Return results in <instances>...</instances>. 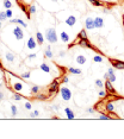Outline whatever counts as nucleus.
Segmentation results:
<instances>
[{
	"mask_svg": "<svg viewBox=\"0 0 124 139\" xmlns=\"http://www.w3.org/2000/svg\"><path fill=\"white\" fill-rule=\"evenodd\" d=\"M31 107H32V106H31L30 102H26V104H25V108H26V109H31Z\"/></svg>",
	"mask_w": 124,
	"mask_h": 139,
	"instance_id": "nucleus-41",
	"label": "nucleus"
},
{
	"mask_svg": "<svg viewBox=\"0 0 124 139\" xmlns=\"http://www.w3.org/2000/svg\"><path fill=\"white\" fill-rule=\"evenodd\" d=\"M59 81L57 80H55L50 86H49V89H48V93H49V95H53V94H55L56 92H57V89H59Z\"/></svg>",
	"mask_w": 124,
	"mask_h": 139,
	"instance_id": "nucleus-4",
	"label": "nucleus"
},
{
	"mask_svg": "<svg viewBox=\"0 0 124 139\" xmlns=\"http://www.w3.org/2000/svg\"><path fill=\"white\" fill-rule=\"evenodd\" d=\"M4 99V94L2 93H0V100H2Z\"/></svg>",
	"mask_w": 124,
	"mask_h": 139,
	"instance_id": "nucleus-45",
	"label": "nucleus"
},
{
	"mask_svg": "<svg viewBox=\"0 0 124 139\" xmlns=\"http://www.w3.org/2000/svg\"><path fill=\"white\" fill-rule=\"evenodd\" d=\"M13 35H14V37H16V39H18V40H20V39L24 38V32H23V30H22L19 26H16V28H14V30H13Z\"/></svg>",
	"mask_w": 124,
	"mask_h": 139,
	"instance_id": "nucleus-5",
	"label": "nucleus"
},
{
	"mask_svg": "<svg viewBox=\"0 0 124 139\" xmlns=\"http://www.w3.org/2000/svg\"><path fill=\"white\" fill-rule=\"evenodd\" d=\"M93 61H94L95 63H101V62H103V57L99 56V55H95V56L93 57Z\"/></svg>",
	"mask_w": 124,
	"mask_h": 139,
	"instance_id": "nucleus-25",
	"label": "nucleus"
},
{
	"mask_svg": "<svg viewBox=\"0 0 124 139\" xmlns=\"http://www.w3.org/2000/svg\"><path fill=\"white\" fill-rule=\"evenodd\" d=\"M20 77H22V78H29V77H30V72H29V71H26V72L22 74V75H20Z\"/></svg>",
	"mask_w": 124,
	"mask_h": 139,
	"instance_id": "nucleus-35",
	"label": "nucleus"
},
{
	"mask_svg": "<svg viewBox=\"0 0 124 139\" xmlns=\"http://www.w3.org/2000/svg\"><path fill=\"white\" fill-rule=\"evenodd\" d=\"M36 98H37L38 100H45V99H47V95H45V94H42V93H38Z\"/></svg>",
	"mask_w": 124,
	"mask_h": 139,
	"instance_id": "nucleus-30",
	"label": "nucleus"
},
{
	"mask_svg": "<svg viewBox=\"0 0 124 139\" xmlns=\"http://www.w3.org/2000/svg\"><path fill=\"white\" fill-rule=\"evenodd\" d=\"M53 108H54L55 111H57V109H59V106H57V105H54V106H53Z\"/></svg>",
	"mask_w": 124,
	"mask_h": 139,
	"instance_id": "nucleus-43",
	"label": "nucleus"
},
{
	"mask_svg": "<svg viewBox=\"0 0 124 139\" xmlns=\"http://www.w3.org/2000/svg\"><path fill=\"white\" fill-rule=\"evenodd\" d=\"M38 115H39V112H38V111H35V112L30 113V117H31V118H33V117H38Z\"/></svg>",
	"mask_w": 124,
	"mask_h": 139,
	"instance_id": "nucleus-38",
	"label": "nucleus"
},
{
	"mask_svg": "<svg viewBox=\"0 0 124 139\" xmlns=\"http://www.w3.org/2000/svg\"><path fill=\"white\" fill-rule=\"evenodd\" d=\"M64 23H66L68 26H74L75 23H76V18H75L74 16H69V17H67V19H66Z\"/></svg>",
	"mask_w": 124,
	"mask_h": 139,
	"instance_id": "nucleus-8",
	"label": "nucleus"
},
{
	"mask_svg": "<svg viewBox=\"0 0 124 139\" xmlns=\"http://www.w3.org/2000/svg\"><path fill=\"white\" fill-rule=\"evenodd\" d=\"M60 93H61V96L64 101H69V100L72 99V92H70L69 88L62 87L61 89H60Z\"/></svg>",
	"mask_w": 124,
	"mask_h": 139,
	"instance_id": "nucleus-2",
	"label": "nucleus"
},
{
	"mask_svg": "<svg viewBox=\"0 0 124 139\" xmlns=\"http://www.w3.org/2000/svg\"><path fill=\"white\" fill-rule=\"evenodd\" d=\"M68 71H69L70 74H74V75H80V74H81V70L76 69V68H69Z\"/></svg>",
	"mask_w": 124,
	"mask_h": 139,
	"instance_id": "nucleus-22",
	"label": "nucleus"
},
{
	"mask_svg": "<svg viewBox=\"0 0 124 139\" xmlns=\"http://www.w3.org/2000/svg\"><path fill=\"white\" fill-rule=\"evenodd\" d=\"M113 69L115 68H109L107 70V80H110V82H116V76H115V74H113Z\"/></svg>",
	"mask_w": 124,
	"mask_h": 139,
	"instance_id": "nucleus-7",
	"label": "nucleus"
},
{
	"mask_svg": "<svg viewBox=\"0 0 124 139\" xmlns=\"http://www.w3.org/2000/svg\"><path fill=\"white\" fill-rule=\"evenodd\" d=\"M64 113H66V115H67V118L68 119H74L75 118V115H74V112L70 109V108H64Z\"/></svg>",
	"mask_w": 124,
	"mask_h": 139,
	"instance_id": "nucleus-14",
	"label": "nucleus"
},
{
	"mask_svg": "<svg viewBox=\"0 0 124 139\" xmlns=\"http://www.w3.org/2000/svg\"><path fill=\"white\" fill-rule=\"evenodd\" d=\"M62 1H63V0H62Z\"/></svg>",
	"mask_w": 124,
	"mask_h": 139,
	"instance_id": "nucleus-49",
	"label": "nucleus"
},
{
	"mask_svg": "<svg viewBox=\"0 0 124 139\" xmlns=\"http://www.w3.org/2000/svg\"><path fill=\"white\" fill-rule=\"evenodd\" d=\"M36 46H37V40H35L33 37H30L29 40H28V48H29L30 50H33Z\"/></svg>",
	"mask_w": 124,
	"mask_h": 139,
	"instance_id": "nucleus-11",
	"label": "nucleus"
},
{
	"mask_svg": "<svg viewBox=\"0 0 124 139\" xmlns=\"http://www.w3.org/2000/svg\"><path fill=\"white\" fill-rule=\"evenodd\" d=\"M59 56H60V57H64V56H66V52H64V51H60Z\"/></svg>",
	"mask_w": 124,
	"mask_h": 139,
	"instance_id": "nucleus-42",
	"label": "nucleus"
},
{
	"mask_svg": "<svg viewBox=\"0 0 124 139\" xmlns=\"http://www.w3.org/2000/svg\"><path fill=\"white\" fill-rule=\"evenodd\" d=\"M123 25H124V16H123Z\"/></svg>",
	"mask_w": 124,
	"mask_h": 139,
	"instance_id": "nucleus-47",
	"label": "nucleus"
},
{
	"mask_svg": "<svg viewBox=\"0 0 124 139\" xmlns=\"http://www.w3.org/2000/svg\"><path fill=\"white\" fill-rule=\"evenodd\" d=\"M39 89H41V88H39L38 86H33V87L31 88V93H32V94H38Z\"/></svg>",
	"mask_w": 124,
	"mask_h": 139,
	"instance_id": "nucleus-27",
	"label": "nucleus"
},
{
	"mask_svg": "<svg viewBox=\"0 0 124 139\" xmlns=\"http://www.w3.org/2000/svg\"><path fill=\"white\" fill-rule=\"evenodd\" d=\"M94 25H95V28H98V29L103 28V26H104V20H103V18H101V17H95V18H94Z\"/></svg>",
	"mask_w": 124,
	"mask_h": 139,
	"instance_id": "nucleus-10",
	"label": "nucleus"
},
{
	"mask_svg": "<svg viewBox=\"0 0 124 139\" xmlns=\"http://www.w3.org/2000/svg\"><path fill=\"white\" fill-rule=\"evenodd\" d=\"M6 16H7V18H11V17L13 16V13H12V11H11V8H8V10H6Z\"/></svg>",
	"mask_w": 124,
	"mask_h": 139,
	"instance_id": "nucleus-36",
	"label": "nucleus"
},
{
	"mask_svg": "<svg viewBox=\"0 0 124 139\" xmlns=\"http://www.w3.org/2000/svg\"><path fill=\"white\" fill-rule=\"evenodd\" d=\"M110 118H111L110 115H105V114H100V115H99V119H100V120H109Z\"/></svg>",
	"mask_w": 124,
	"mask_h": 139,
	"instance_id": "nucleus-32",
	"label": "nucleus"
},
{
	"mask_svg": "<svg viewBox=\"0 0 124 139\" xmlns=\"http://www.w3.org/2000/svg\"><path fill=\"white\" fill-rule=\"evenodd\" d=\"M39 69L43 70V71H45V72H50V68H49V66L47 64V63H42L41 66H39Z\"/></svg>",
	"mask_w": 124,
	"mask_h": 139,
	"instance_id": "nucleus-19",
	"label": "nucleus"
},
{
	"mask_svg": "<svg viewBox=\"0 0 124 139\" xmlns=\"http://www.w3.org/2000/svg\"><path fill=\"white\" fill-rule=\"evenodd\" d=\"M68 81H69V77H68V76H64V77H63V80H62V82H63V83H67Z\"/></svg>",
	"mask_w": 124,
	"mask_h": 139,
	"instance_id": "nucleus-40",
	"label": "nucleus"
},
{
	"mask_svg": "<svg viewBox=\"0 0 124 139\" xmlns=\"http://www.w3.org/2000/svg\"><path fill=\"white\" fill-rule=\"evenodd\" d=\"M60 38H61L62 42H64V43H68V42H69V36H68L67 32H64V31H62V32H61Z\"/></svg>",
	"mask_w": 124,
	"mask_h": 139,
	"instance_id": "nucleus-16",
	"label": "nucleus"
},
{
	"mask_svg": "<svg viewBox=\"0 0 124 139\" xmlns=\"http://www.w3.org/2000/svg\"><path fill=\"white\" fill-rule=\"evenodd\" d=\"M4 6L8 10V8H11V7H12V4H11V1H10V0H4Z\"/></svg>",
	"mask_w": 124,
	"mask_h": 139,
	"instance_id": "nucleus-29",
	"label": "nucleus"
},
{
	"mask_svg": "<svg viewBox=\"0 0 124 139\" xmlns=\"http://www.w3.org/2000/svg\"><path fill=\"white\" fill-rule=\"evenodd\" d=\"M95 86H97L98 88H103L105 84L103 83V81H101V80H95Z\"/></svg>",
	"mask_w": 124,
	"mask_h": 139,
	"instance_id": "nucleus-28",
	"label": "nucleus"
},
{
	"mask_svg": "<svg viewBox=\"0 0 124 139\" xmlns=\"http://www.w3.org/2000/svg\"><path fill=\"white\" fill-rule=\"evenodd\" d=\"M28 58H29V60H33V58H36V54H30V55L28 56Z\"/></svg>",
	"mask_w": 124,
	"mask_h": 139,
	"instance_id": "nucleus-39",
	"label": "nucleus"
},
{
	"mask_svg": "<svg viewBox=\"0 0 124 139\" xmlns=\"http://www.w3.org/2000/svg\"><path fill=\"white\" fill-rule=\"evenodd\" d=\"M80 38H87V33H86V30H81L79 33H78V39Z\"/></svg>",
	"mask_w": 124,
	"mask_h": 139,
	"instance_id": "nucleus-24",
	"label": "nucleus"
},
{
	"mask_svg": "<svg viewBox=\"0 0 124 139\" xmlns=\"http://www.w3.org/2000/svg\"><path fill=\"white\" fill-rule=\"evenodd\" d=\"M109 61H110V63L112 64V67H113L115 69H119V70L124 69V62H123V61L115 60V58H110Z\"/></svg>",
	"mask_w": 124,
	"mask_h": 139,
	"instance_id": "nucleus-3",
	"label": "nucleus"
},
{
	"mask_svg": "<svg viewBox=\"0 0 124 139\" xmlns=\"http://www.w3.org/2000/svg\"><path fill=\"white\" fill-rule=\"evenodd\" d=\"M10 23H11V24H19V25H22V26H24V28L28 26L26 23H24V22L20 20V19H10Z\"/></svg>",
	"mask_w": 124,
	"mask_h": 139,
	"instance_id": "nucleus-15",
	"label": "nucleus"
},
{
	"mask_svg": "<svg viewBox=\"0 0 124 139\" xmlns=\"http://www.w3.org/2000/svg\"><path fill=\"white\" fill-rule=\"evenodd\" d=\"M75 61H76L78 64H85L86 63V57L84 55H78L76 58H75Z\"/></svg>",
	"mask_w": 124,
	"mask_h": 139,
	"instance_id": "nucleus-13",
	"label": "nucleus"
},
{
	"mask_svg": "<svg viewBox=\"0 0 124 139\" xmlns=\"http://www.w3.org/2000/svg\"><path fill=\"white\" fill-rule=\"evenodd\" d=\"M106 93H107V92H105V90H99L98 94H99L100 98H105V96H106Z\"/></svg>",
	"mask_w": 124,
	"mask_h": 139,
	"instance_id": "nucleus-37",
	"label": "nucleus"
},
{
	"mask_svg": "<svg viewBox=\"0 0 124 139\" xmlns=\"http://www.w3.org/2000/svg\"><path fill=\"white\" fill-rule=\"evenodd\" d=\"M11 113H12V115H13V117L17 114V107H16L14 105H12V106H11Z\"/></svg>",
	"mask_w": 124,
	"mask_h": 139,
	"instance_id": "nucleus-31",
	"label": "nucleus"
},
{
	"mask_svg": "<svg viewBox=\"0 0 124 139\" xmlns=\"http://www.w3.org/2000/svg\"><path fill=\"white\" fill-rule=\"evenodd\" d=\"M45 38L49 43H56L57 42V33H56V30L50 28L45 31Z\"/></svg>",
	"mask_w": 124,
	"mask_h": 139,
	"instance_id": "nucleus-1",
	"label": "nucleus"
},
{
	"mask_svg": "<svg viewBox=\"0 0 124 139\" xmlns=\"http://www.w3.org/2000/svg\"><path fill=\"white\" fill-rule=\"evenodd\" d=\"M112 82H110V80H106V82L104 83L105 84V87H106V92H110L111 94H116V90L113 89V87H112V84H111Z\"/></svg>",
	"mask_w": 124,
	"mask_h": 139,
	"instance_id": "nucleus-9",
	"label": "nucleus"
},
{
	"mask_svg": "<svg viewBox=\"0 0 124 139\" xmlns=\"http://www.w3.org/2000/svg\"><path fill=\"white\" fill-rule=\"evenodd\" d=\"M36 40H37V44H38V45H43L44 37H43V35H42L39 31H37V32H36Z\"/></svg>",
	"mask_w": 124,
	"mask_h": 139,
	"instance_id": "nucleus-12",
	"label": "nucleus"
},
{
	"mask_svg": "<svg viewBox=\"0 0 124 139\" xmlns=\"http://www.w3.org/2000/svg\"><path fill=\"white\" fill-rule=\"evenodd\" d=\"M106 111L110 112V113H113V111H115V106H113V104H112V101H109V102L106 104Z\"/></svg>",
	"mask_w": 124,
	"mask_h": 139,
	"instance_id": "nucleus-17",
	"label": "nucleus"
},
{
	"mask_svg": "<svg viewBox=\"0 0 124 139\" xmlns=\"http://www.w3.org/2000/svg\"><path fill=\"white\" fill-rule=\"evenodd\" d=\"M6 60H7L8 62H13V61H14V55H13L12 52H7V54H6Z\"/></svg>",
	"mask_w": 124,
	"mask_h": 139,
	"instance_id": "nucleus-23",
	"label": "nucleus"
},
{
	"mask_svg": "<svg viewBox=\"0 0 124 139\" xmlns=\"http://www.w3.org/2000/svg\"><path fill=\"white\" fill-rule=\"evenodd\" d=\"M13 89H14L16 92H20V90L23 89V84H22L20 82H16V83H13Z\"/></svg>",
	"mask_w": 124,
	"mask_h": 139,
	"instance_id": "nucleus-18",
	"label": "nucleus"
},
{
	"mask_svg": "<svg viewBox=\"0 0 124 139\" xmlns=\"http://www.w3.org/2000/svg\"><path fill=\"white\" fill-rule=\"evenodd\" d=\"M87 113H93V108H88L87 109Z\"/></svg>",
	"mask_w": 124,
	"mask_h": 139,
	"instance_id": "nucleus-44",
	"label": "nucleus"
},
{
	"mask_svg": "<svg viewBox=\"0 0 124 139\" xmlns=\"http://www.w3.org/2000/svg\"><path fill=\"white\" fill-rule=\"evenodd\" d=\"M51 1H53V2H56V1H57V0H51Z\"/></svg>",
	"mask_w": 124,
	"mask_h": 139,
	"instance_id": "nucleus-46",
	"label": "nucleus"
},
{
	"mask_svg": "<svg viewBox=\"0 0 124 139\" xmlns=\"http://www.w3.org/2000/svg\"><path fill=\"white\" fill-rule=\"evenodd\" d=\"M13 99L18 101V100H22V99H23V96H22L20 94H18V93H14V95H13Z\"/></svg>",
	"mask_w": 124,
	"mask_h": 139,
	"instance_id": "nucleus-33",
	"label": "nucleus"
},
{
	"mask_svg": "<svg viewBox=\"0 0 124 139\" xmlns=\"http://www.w3.org/2000/svg\"><path fill=\"white\" fill-rule=\"evenodd\" d=\"M6 18H7V16H6V12H0V22L5 20Z\"/></svg>",
	"mask_w": 124,
	"mask_h": 139,
	"instance_id": "nucleus-34",
	"label": "nucleus"
},
{
	"mask_svg": "<svg viewBox=\"0 0 124 139\" xmlns=\"http://www.w3.org/2000/svg\"><path fill=\"white\" fill-rule=\"evenodd\" d=\"M36 13V6L35 5H31V6H29V14H35Z\"/></svg>",
	"mask_w": 124,
	"mask_h": 139,
	"instance_id": "nucleus-26",
	"label": "nucleus"
},
{
	"mask_svg": "<svg viewBox=\"0 0 124 139\" xmlns=\"http://www.w3.org/2000/svg\"><path fill=\"white\" fill-rule=\"evenodd\" d=\"M45 57L47 58H53V52L50 50V45H48L47 49H45Z\"/></svg>",
	"mask_w": 124,
	"mask_h": 139,
	"instance_id": "nucleus-21",
	"label": "nucleus"
},
{
	"mask_svg": "<svg viewBox=\"0 0 124 139\" xmlns=\"http://www.w3.org/2000/svg\"><path fill=\"white\" fill-rule=\"evenodd\" d=\"M85 28H86V30H93V29H95L94 19H92V18H87V19L85 20Z\"/></svg>",
	"mask_w": 124,
	"mask_h": 139,
	"instance_id": "nucleus-6",
	"label": "nucleus"
},
{
	"mask_svg": "<svg viewBox=\"0 0 124 139\" xmlns=\"http://www.w3.org/2000/svg\"><path fill=\"white\" fill-rule=\"evenodd\" d=\"M92 5H94V6H100V7H103L105 4L103 2V1H100V0H88Z\"/></svg>",
	"mask_w": 124,
	"mask_h": 139,
	"instance_id": "nucleus-20",
	"label": "nucleus"
},
{
	"mask_svg": "<svg viewBox=\"0 0 124 139\" xmlns=\"http://www.w3.org/2000/svg\"><path fill=\"white\" fill-rule=\"evenodd\" d=\"M0 29H1V22H0Z\"/></svg>",
	"mask_w": 124,
	"mask_h": 139,
	"instance_id": "nucleus-48",
	"label": "nucleus"
}]
</instances>
